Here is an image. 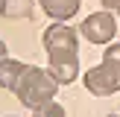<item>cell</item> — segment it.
I'll use <instances>...</instances> for the list:
<instances>
[{
    "label": "cell",
    "instance_id": "cell-1",
    "mask_svg": "<svg viewBox=\"0 0 120 117\" xmlns=\"http://www.w3.org/2000/svg\"><path fill=\"white\" fill-rule=\"evenodd\" d=\"M44 50L50 58V73L59 79V85H70L79 76V44L76 29L64 26L62 21L44 29Z\"/></svg>",
    "mask_w": 120,
    "mask_h": 117
},
{
    "label": "cell",
    "instance_id": "cell-2",
    "mask_svg": "<svg viewBox=\"0 0 120 117\" xmlns=\"http://www.w3.org/2000/svg\"><path fill=\"white\" fill-rule=\"evenodd\" d=\"M56 91H59V79L50 70L26 64V70H23L21 82H18V88H15V97L21 99L26 108H41V105H47L56 97Z\"/></svg>",
    "mask_w": 120,
    "mask_h": 117
},
{
    "label": "cell",
    "instance_id": "cell-3",
    "mask_svg": "<svg viewBox=\"0 0 120 117\" xmlns=\"http://www.w3.org/2000/svg\"><path fill=\"white\" fill-rule=\"evenodd\" d=\"M82 82L85 88L94 94V97H111V94L120 91V58H105L91 67L88 73H82Z\"/></svg>",
    "mask_w": 120,
    "mask_h": 117
},
{
    "label": "cell",
    "instance_id": "cell-4",
    "mask_svg": "<svg viewBox=\"0 0 120 117\" xmlns=\"http://www.w3.org/2000/svg\"><path fill=\"white\" fill-rule=\"evenodd\" d=\"M79 32L91 44H111L114 35H117V21H114V15L109 9L105 12H94V15H88L79 23Z\"/></svg>",
    "mask_w": 120,
    "mask_h": 117
},
{
    "label": "cell",
    "instance_id": "cell-5",
    "mask_svg": "<svg viewBox=\"0 0 120 117\" xmlns=\"http://www.w3.org/2000/svg\"><path fill=\"white\" fill-rule=\"evenodd\" d=\"M38 3L53 21H68V18H73L79 12L82 0H38Z\"/></svg>",
    "mask_w": 120,
    "mask_h": 117
},
{
    "label": "cell",
    "instance_id": "cell-6",
    "mask_svg": "<svg viewBox=\"0 0 120 117\" xmlns=\"http://www.w3.org/2000/svg\"><path fill=\"white\" fill-rule=\"evenodd\" d=\"M23 70H26V64L18 62V58H3L0 62V88H6V91H15L18 82H21Z\"/></svg>",
    "mask_w": 120,
    "mask_h": 117
},
{
    "label": "cell",
    "instance_id": "cell-7",
    "mask_svg": "<svg viewBox=\"0 0 120 117\" xmlns=\"http://www.w3.org/2000/svg\"><path fill=\"white\" fill-rule=\"evenodd\" d=\"M32 9H35V0H0V15H3V18H12V21L29 18Z\"/></svg>",
    "mask_w": 120,
    "mask_h": 117
},
{
    "label": "cell",
    "instance_id": "cell-8",
    "mask_svg": "<svg viewBox=\"0 0 120 117\" xmlns=\"http://www.w3.org/2000/svg\"><path fill=\"white\" fill-rule=\"evenodd\" d=\"M32 117H68V111H64L56 99H50V102L41 105V108H32Z\"/></svg>",
    "mask_w": 120,
    "mask_h": 117
},
{
    "label": "cell",
    "instance_id": "cell-9",
    "mask_svg": "<svg viewBox=\"0 0 120 117\" xmlns=\"http://www.w3.org/2000/svg\"><path fill=\"white\" fill-rule=\"evenodd\" d=\"M105 58H120V44H114V41H111V44L105 47Z\"/></svg>",
    "mask_w": 120,
    "mask_h": 117
},
{
    "label": "cell",
    "instance_id": "cell-10",
    "mask_svg": "<svg viewBox=\"0 0 120 117\" xmlns=\"http://www.w3.org/2000/svg\"><path fill=\"white\" fill-rule=\"evenodd\" d=\"M100 3H103L109 12H117V15H120V0H100Z\"/></svg>",
    "mask_w": 120,
    "mask_h": 117
},
{
    "label": "cell",
    "instance_id": "cell-11",
    "mask_svg": "<svg viewBox=\"0 0 120 117\" xmlns=\"http://www.w3.org/2000/svg\"><path fill=\"white\" fill-rule=\"evenodd\" d=\"M3 58H9V50H6V44H3V38H0V62Z\"/></svg>",
    "mask_w": 120,
    "mask_h": 117
},
{
    "label": "cell",
    "instance_id": "cell-12",
    "mask_svg": "<svg viewBox=\"0 0 120 117\" xmlns=\"http://www.w3.org/2000/svg\"><path fill=\"white\" fill-rule=\"evenodd\" d=\"M109 117H120V114H109Z\"/></svg>",
    "mask_w": 120,
    "mask_h": 117
}]
</instances>
